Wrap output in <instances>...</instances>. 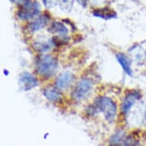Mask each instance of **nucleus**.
<instances>
[{
    "instance_id": "1",
    "label": "nucleus",
    "mask_w": 146,
    "mask_h": 146,
    "mask_svg": "<svg viewBox=\"0 0 146 146\" xmlns=\"http://www.w3.org/2000/svg\"><path fill=\"white\" fill-rule=\"evenodd\" d=\"M94 112H102L104 114L106 119L112 122L116 114V105L110 98L106 96H100L96 100L94 108H91Z\"/></svg>"
},
{
    "instance_id": "11",
    "label": "nucleus",
    "mask_w": 146,
    "mask_h": 146,
    "mask_svg": "<svg viewBox=\"0 0 146 146\" xmlns=\"http://www.w3.org/2000/svg\"><path fill=\"white\" fill-rule=\"evenodd\" d=\"M43 94L46 98L52 102H57V101L60 100V96H61L60 92L57 89L54 88L52 86H49V87L44 89L43 91Z\"/></svg>"
},
{
    "instance_id": "12",
    "label": "nucleus",
    "mask_w": 146,
    "mask_h": 146,
    "mask_svg": "<svg viewBox=\"0 0 146 146\" xmlns=\"http://www.w3.org/2000/svg\"><path fill=\"white\" fill-rule=\"evenodd\" d=\"M115 57H116L118 62L119 63V64L122 66V69L124 70V71L128 75L132 76V70L131 69V67H130L129 60L126 56L123 54H117Z\"/></svg>"
},
{
    "instance_id": "4",
    "label": "nucleus",
    "mask_w": 146,
    "mask_h": 146,
    "mask_svg": "<svg viewBox=\"0 0 146 146\" xmlns=\"http://www.w3.org/2000/svg\"><path fill=\"white\" fill-rule=\"evenodd\" d=\"M93 87V81L92 80L88 78H83L75 86L74 90L72 93L73 98L77 100H84L88 96L90 92Z\"/></svg>"
},
{
    "instance_id": "8",
    "label": "nucleus",
    "mask_w": 146,
    "mask_h": 146,
    "mask_svg": "<svg viewBox=\"0 0 146 146\" xmlns=\"http://www.w3.org/2000/svg\"><path fill=\"white\" fill-rule=\"evenodd\" d=\"M49 31L50 32H52V33L58 34L59 36L63 38L65 41H66V38L68 40V30H67L64 25L61 23V22H53L50 29H49Z\"/></svg>"
},
{
    "instance_id": "3",
    "label": "nucleus",
    "mask_w": 146,
    "mask_h": 146,
    "mask_svg": "<svg viewBox=\"0 0 146 146\" xmlns=\"http://www.w3.org/2000/svg\"><path fill=\"white\" fill-rule=\"evenodd\" d=\"M22 5L18 11V17L22 20H28L38 15L40 12V5L35 1H22Z\"/></svg>"
},
{
    "instance_id": "7",
    "label": "nucleus",
    "mask_w": 146,
    "mask_h": 146,
    "mask_svg": "<svg viewBox=\"0 0 146 146\" xmlns=\"http://www.w3.org/2000/svg\"><path fill=\"white\" fill-rule=\"evenodd\" d=\"M139 98V94L137 92H132L130 93L126 96L125 97L124 100L122 102V112L124 114H127L128 112L129 111L132 106L134 105L135 102Z\"/></svg>"
},
{
    "instance_id": "9",
    "label": "nucleus",
    "mask_w": 146,
    "mask_h": 146,
    "mask_svg": "<svg viewBox=\"0 0 146 146\" xmlns=\"http://www.w3.org/2000/svg\"><path fill=\"white\" fill-rule=\"evenodd\" d=\"M94 16L99 17L103 19H112L114 18H116V13L113 9L110 8L105 7L103 9H98L94 10L93 12Z\"/></svg>"
},
{
    "instance_id": "2",
    "label": "nucleus",
    "mask_w": 146,
    "mask_h": 146,
    "mask_svg": "<svg viewBox=\"0 0 146 146\" xmlns=\"http://www.w3.org/2000/svg\"><path fill=\"white\" fill-rule=\"evenodd\" d=\"M58 70V61L51 55H43L36 61V70L39 74L48 78L52 77Z\"/></svg>"
},
{
    "instance_id": "10",
    "label": "nucleus",
    "mask_w": 146,
    "mask_h": 146,
    "mask_svg": "<svg viewBox=\"0 0 146 146\" xmlns=\"http://www.w3.org/2000/svg\"><path fill=\"white\" fill-rule=\"evenodd\" d=\"M48 22H49V18L47 15H41L29 24V29L31 31H36L38 30H40L41 29H43L44 27L48 24Z\"/></svg>"
},
{
    "instance_id": "13",
    "label": "nucleus",
    "mask_w": 146,
    "mask_h": 146,
    "mask_svg": "<svg viewBox=\"0 0 146 146\" xmlns=\"http://www.w3.org/2000/svg\"><path fill=\"white\" fill-rule=\"evenodd\" d=\"M34 48L39 52H44L50 48V44L49 41H37L34 44Z\"/></svg>"
},
{
    "instance_id": "5",
    "label": "nucleus",
    "mask_w": 146,
    "mask_h": 146,
    "mask_svg": "<svg viewBox=\"0 0 146 146\" xmlns=\"http://www.w3.org/2000/svg\"><path fill=\"white\" fill-rule=\"evenodd\" d=\"M38 85V80L33 75L28 72H24L19 77V86L22 91H29Z\"/></svg>"
},
{
    "instance_id": "6",
    "label": "nucleus",
    "mask_w": 146,
    "mask_h": 146,
    "mask_svg": "<svg viewBox=\"0 0 146 146\" xmlns=\"http://www.w3.org/2000/svg\"><path fill=\"white\" fill-rule=\"evenodd\" d=\"M74 79V75L70 72H64L58 77L56 80V86L60 90L67 89L71 85Z\"/></svg>"
}]
</instances>
